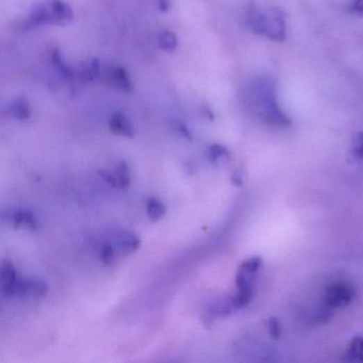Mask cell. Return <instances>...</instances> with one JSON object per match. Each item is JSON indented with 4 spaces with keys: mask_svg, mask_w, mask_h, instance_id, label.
<instances>
[{
    "mask_svg": "<svg viewBox=\"0 0 363 363\" xmlns=\"http://www.w3.org/2000/svg\"><path fill=\"white\" fill-rule=\"evenodd\" d=\"M248 25L254 33L264 35L276 42L286 40V19L282 10L274 8L268 11L250 10L248 15Z\"/></svg>",
    "mask_w": 363,
    "mask_h": 363,
    "instance_id": "cell-1",
    "label": "cell"
},
{
    "mask_svg": "<svg viewBox=\"0 0 363 363\" xmlns=\"http://www.w3.org/2000/svg\"><path fill=\"white\" fill-rule=\"evenodd\" d=\"M260 266H261V258L252 257V258L245 260L239 268L236 278L238 292L232 298L236 310L243 308L252 300V284H254L255 276Z\"/></svg>",
    "mask_w": 363,
    "mask_h": 363,
    "instance_id": "cell-2",
    "label": "cell"
},
{
    "mask_svg": "<svg viewBox=\"0 0 363 363\" xmlns=\"http://www.w3.org/2000/svg\"><path fill=\"white\" fill-rule=\"evenodd\" d=\"M355 294L353 287L345 282H334L326 289L324 300L330 307L341 308L350 304L354 300Z\"/></svg>",
    "mask_w": 363,
    "mask_h": 363,
    "instance_id": "cell-3",
    "label": "cell"
},
{
    "mask_svg": "<svg viewBox=\"0 0 363 363\" xmlns=\"http://www.w3.org/2000/svg\"><path fill=\"white\" fill-rule=\"evenodd\" d=\"M48 286L39 278H19L14 290V296L25 298H41L46 296Z\"/></svg>",
    "mask_w": 363,
    "mask_h": 363,
    "instance_id": "cell-4",
    "label": "cell"
},
{
    "mask_svg": "<svg viewBox=\"0 0 363 363\" xmlns=\"http://www.w3.org/2000/svg\"><path fill=\"white\" fill-rule=\"evenodd\" d=\"M112 243L115 246L118 254L128 255L139 250L141 246V240L139 236L134 232L120 230L111 240Z\"/></svg>",
    "mask_w": 363,
    "mask_h": 363,
    "instance_id": "cell-5",
    "label": "cell"
},
{
    "mask_svg": "<svg viewBox=\"0 0 363 363\" xmlns=\"http://www.w3.org/2000/svg\"><path fill=\"white\" fill-rule=\"evenodd\" d=\"M107 79L113 88L120 90V91L129 93L134 90V83H132L129 72L123 66H114V67L110 68Z\"/></svg>",
    "mask_w": 363,
    "mask_h": 363,
    "instance_id": "cell-6",
    "label": "cell"
},
{
    "mask_svg": "<svg viewBox=\"0 0 363 363\" xmlns=\"http://www.w3.org/2000/svg\"><path fill=\"white\" fill-rule=\"evenodd\" d=\"M19 276L16 272L15 266L10 261H3L1 264V293L7 298L14 296L16 284Z\"/></svg>",
    "mask_w": 363,
    "mask_h": 363,
    "instance_id": "cell-7",
    "label": "cell"
},
{
    "mask_svg": "<svg viewBox=\"0 0 363 363\" xmlns=\"http://www.w3.org/2000/svg\"><path fill=\"white\" fill-rule=\"evenodd\" d=\"M109 128L114 134L125 138H134L136 134L134 125L123 112H114L110 116Z\"/></svg>",
    "mask_w": 363,
    "mask_h": 363,
    "instance_id": "cell-8",
    "label": "cell"
},
{
    "mask_svg": "<svg viewBox=\"0 0 363 363\" xmlns=\"http://www.w3.org/2000/svg\"><path fill=\"white\" fill-rule=\"evenodd\" d=\"M102 73L100 61L96 58H90L84 60L77 68H76V78L81 82H91L97 79Z\"/></svg>",
    "mask_w": 363,
    "mask_h": 363,
    "instance_id": "cell-9",
    "label": "cell"
},
{
    "mask_svg": "<svg viewBox=\"0 0 363 363\" xmlns=\"http://www.w3.org/2000/svg\"><path fill=\"white\" fill-rule=\"evenodd\" d=\"M9 220L15 228H27L32 230L38 228L37 218L28 210H15L9 214Z\"/></svg>",
    "mask_w": 363,
    "mask_h": 363,
    "instance_id": "cell-10",
    "label": "cell"
},
{
    "mask_svg": "<svg viewBox=\"0 0 363 363\" xmlns=\"http://www.w3.org/2000/svg\"><path fill=\"white\" fill-rule=\"evenodd\" d=\"M50 61L53 64L56 71L66 79H73L76 78V70L72 68L71 66L66 63L65 58L62 55L61 51L57 48L51 50L50 53Z\"/></svg>",
    "mask_w": 363,
    "mask_h": 363,
    "instance_id": "cell-11",
    "label": "cell"
},
{
    "mask_svg": "<svg viewBox=\"0 0 363 363\" xmlns=\"http://www.w3.org/2000/svg\"><path fill=\"white\" fill-rule=\"evenodd\" d=\"M8 112L17 120H27L32 114L31 106L27 98L17 97L10 104Z\"/></svg>",
    "mask_w": 363,
    "mask_h": 363,
    "instance_id": "cell-12",
    "label": "cell"
},
{
    "mask_svg": "<svg viewBox=\"0 0 363 363\" xmlns=\"http://www.w3.org/2000/svg\"><path fill=\"white\" fill-rule=\"evenodd\" d=\"M166 206L162 200L158 198H150L146 202V212H147L148 218L150 220H159L160 218H163L166 214Z\"/></svg>",
    "mask_w": 363,
    "mask_h": 363,
    "instance_id": "cell-13",
    "label": "cell"
},
{
    "mask_svg": "<svg viewBox=\"0 0 363 363\" xmlns=\"http://www.w3.org/2000/svg\"><path fill=\"white\" fill-rule=\"evenodd\" d=\"M158 45L166 53H172L178 46L177 35L170 30L162 31L158 37Z\"/></svg>",
    "mask_w": 363,
    "mask_h": 363,
    "instance_id": "cell-14",
    "label": "cell"
},
{
    "mask_svg": "<svg viewBox=\"0 0 363 363\" xmlns=\"http://www.w3.org/2000/svg\"><path fill=\"white\" fill-rule=\"evenodd\" d=\"M115 176L120 188H127L130 186L131 177H130L129 168H128L125 162H118V166H116Z\"/></svg>",
    "mask_w": 363,
    "mask_h": 363,
    "instance_id": "cell-15",
    "label": "cell"
},
{
    "mask_svg": "<svg viewBox=\"0 0 363 363\" xmlns=\"http://www.w3.org/2000/svg\"><path fill=\"white\" fill-rule=\"evenodd\" d=\"M118 254V250H116L114 244L112 243L111 241H108L106 243L102 244V248H100V260L105 264H113Z\"/></svg>",
    "mask_w": 363,
    "mask_h": 363,
    "instance_id": "cell-16",
    "label": "cell"
},
{
    "mask_svg": "<svg viewBox=\"0 0 363 363\" xmlns=\"http://www.w3.org/2000/svg\"><path fill=\"white\" fill-rule=\"evenodd\" d=\"M348 360L363 362V339L358 337L352 341L350 350L346 353Z\"/></svg>",
    "mask_w": 363,
    "mask_h": 363,
    "instance_id": "cell-17",
    "label": "cell"
},
{
    "mask_svg": "<svg viewBox=\"0 0 363 363\" xmlns=\"http://www.w3.org/2000/svg\"><path fill=\"white\" fill-rule=\"evenodd\" d=\"M229 157V150L225 146L216 144L212 145L209 150V158L212 162H218V160Z\"/></svg>",
    "mask_w": 363,
    "mask_h": 363,
    "instance_id": "cell-18",
    "label": "cell"
},
{
    "mask_svg": "<svg viewBox=\"0 0 363 363\" xmlns=\"http://www.w3.org/2000/svg\"><path fill=\"white\" fill-rule=\"evenodd\" d=\"M268 332H270L271 336L274 339L280 338V334H282V327H280L277 318H271L270 320H268Z\"/></svg>",
    "mask_w": 363,
    "mask_h": 363,
    "instance_id": "cell-19",
    "label": "cell"
},
{
    "mask_svg": "<svg viewBox=\"0 0 363 363\" xmlns=\"http://www.w3.org/2000/svg\"><path fill=\"white\" fill-rule=\"evenodd\" d=\"M99 175L102 176V178H104L106 182H108L110 186H113V188H120L116 176L111 174V172H107V170H100Z\"/></svg>",
    "mask_w": 363,
    "mask_h": 363,
    "instance_id": "cell-20",
    "label": "cell"
},
{
    "mask_svg": "<svg viewBox=\"0 0 363 363\" xmlns=\"http://www.w3.org/2000/svg\"><path fill=\"white\" fill-rule=\"evenodd\" d=\"M354 152L357 157L362 158L363 159V134H360L357 136Z\"/></svg>",
    "mask_w": 363,
    "mask_h": 363,
    "instance_id": "cell-21",
    "label": "cell"
},
{
    "mask_svg": "<svg viewBox=\"0 0 363 363\" xmlns=\"http://www.w3.org/2000/svg\"><path fill=\"white\" fill-rule=\"evenodd\" d=\"M176 129H177V131L179 132L182 136L186 138V139H192L191 132H190V130L188 129V127H186L184 124L178 123L177 125H176Z\"/></svg>",
    "mask_w": 363,
    "mask_h": 363,
    "instance_id": "cell-22",
    "label": "cell"
},
{
    "mask_svg": "<svg viewBox=\"0 0 363 363\" xmlns=\"http://www.w3.org/2000/svg\"><path fill=\"white\" fill-rule=\"evenodd\" d=\"M350 10L355 13L361 14L363 15V0H354L352 3Z\"/></svg>",
    "mask_w": 363,
    "mask_h": 363,
    "instance_id": "cell-23",
    "label": "cell"
},
{
    "mask_svg": "<svg viewBox=\"0 0 363 363\" xmlns=\"http://www.w3.org/2000/svg\"><path fill=\"white\" fill-rule=\"evenodd\" d=\"M158 8L161 12H168L170 8V0H156Z\"/></svg>",
    "mask_w": 363,
    "mask_h": 363,
    "instance_id": "cell-24",
    "label": "cell"
},
{
    "mask_svg": "<svg viewBox=\"0 0 363 363\" xmlns=\"http://www.w3.org/2000/svg\"><path fill=\"white\" fill-rule=\"evenodd\" d=\"M232 180H234V182L236 184V186H240V184H242V176L234 174V177H232Z\"/></svg>",
    "mask_w": 363,
    "mask_h": 363,
    "instance_id": "cell-25",
    "label": "cell"
}]
</instances>
